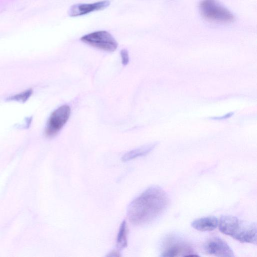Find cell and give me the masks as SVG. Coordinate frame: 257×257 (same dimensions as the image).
<instances>
[{"instance_id": "277c9868", "label": "cell", "mask_w": 257, "mask_h": 257, "mask_svg": "<svg viewBox=\"0 0 257 257\" xmlns=\"http://www.w3.org/2000/svg\"><path fill=\"white\" fill-rule=\"evenodd\" d=\"M80 40L84 43L97 49L107 51H114L118 44L113 37L105 31H98L81 37Z\"/></svg>"}, {"instance_id": "7c38bea8", "label": "cell", "mask_w": 257, "mask_h": 257, "mask_svg": "<svg viewBox=\"0 0 257 257\" xmlns=\"http://www.w3.org/2000/svg\"><path fill=\"white\" fill-rule=\"evenodd\" d=\"M32 93L31 90H27L19 94H16L9 98V99L18 101H25L31 96Z\"/></svg>"}, {"instance_id": "9c48e42d", "label": "cell", "mask_w": 257, "mask_h": 257, "mask_svg": "<svg viewBox=\"0 0 257 257\" xmlns=\"http://www.w3.org/2000/svg\"><path fill=\"white\" fill-rule=\"evenodd\" d=\"M218 220L214 216H208L193 220L191 225L195 229L201 231L214 230L218 226Z\"/></svg>"}, {"instance_id": "4fadbf2b", "label": "cell", "mask_w": 257, "mask_h": 257, "mask_svg": "<svg viewBox=\"0 0 257 257\" xmlns=\"http://www.w3.org/2000/svg\"><path fill=\"white\" fill-rule=\"evenodd\" d=\"M121 62L123 65H126L129 62V55L127 50L123 49L120 51Z\"/></svg>"}, {"instance_id": "3957f363", "label": "cell", "mask_w": 257, "mask_h": 257, "mask_svg": "<svg viewBox=\"0 0 257 257\" xmlns=\"http://www.w3.org/2000/svg\"><path fill=\"white\" fill-rule=\"evenodd\" d=\"M199 9L201 16L210 22L227 24L234 19L231 12L218 0H201Z\"/></svg>"}, {"instance_id": "52a82bcc", "label": "cell", "mask_w": 257, "mask_h": 257, "mask_svg": "<svg viewBox=\"0 0 257 257\" xmlns=\"http://www.w3.org/2000/svg\"><path fill=\"white\" fill-rule=\"evenodd\" d=\"M161 256L174 257L178 256H198L190 245L180 240H173L162 253Z\"/></svg>"}, {"instance_id": "8992f818", "label": "cell", "mask_w": 257, "mask_h": 257, "mask_svg": "<svg viewBox=\"0 0 257 257\" xmlns=\"http://www.w3.org/2000/svg\"><path fill=\"white\" fill-rule=\"evenodd\" d=\"M204 249L208 254L217 256H234V252L229 245L219 237L210 238L204 245Z\"/></svg>"}, {"instance_id": "6da1fadb", "label": "cell", "mask_w": 257, "mask_h": 257, "mask_svg": "<svg viewBox=\"0 0 257 257\" xmlns=\"http://www.w3.org/2000/svg\"><path fill=\"white\" fill-rule=\"evenodd\" d=\"M169 203V197L162 188L150 186L130 203L127 208V218L135 225L149 224L165 211Z\"/></svg>"}, {"instance_id": "8fae6325", "label": "cell", "mask_w": 257, "mask_h": 257, "mask_svg": "<svg viewBox=\"0 0 257 257\" xmlns=\"http://www.w3.org/2000/svg\"><path fill=\"white\" fill-rule=\"evenodd\" d=\"M126 222L123 220L119 227L116 238V246L118 249H122L127 246V228Z\"/></svg>"}, {"instance_id": "5bb4252c", "label": "cell", "mask_w": 257, "mask_h": 257, "mask_svg": "<svg viewBox=\"0 0 257 257\" xmlns=\"http://www.w3.org/2000/svg\"><path fill=\"white\" fill-rule=\"evenodd\" d=\"M234 112H229L226 114H224L222 115V116H217V117H210V118L212 119H217V120H220V119H226L230 117L233 114Z\"/></svg>"}, {"instance_id": "7a4b0ae2", "label": "cell", "mask_w": 257, "mask_h": 257, "mask_svg": "<svg viewBox=\"0 0 257 257\" xmlns=\"http://www.w3.org/2000/svg\"><path fill=\"white\" fill-rule=\"evenodd\" d=\"M218 225L220 231L224 234L241 242L256 244L257 229L255 222L224 215L221 216Z\"/></svg>"}, {"instance_id": "ba28073f", "label": "cell", "mask_w": 257, "mask_h": 257, "mask_svg": "<svg viewBox=\"0 0 257 257\" xmlns=\"http://www.w3.org/2000/svg\"><path fill=\"white\" fill-rule=\"evenodd\" d=\"M110 2L108 0L101 1L90 4H78L73 5L68 11L70 17H78L90 13L103 10L109 6Z\"/></svg>"}, {"instance_id": "30bf717a", "label": "cell", "mask_w": 257, "mask_h": 257, "mask_svg": "<svg viewBox=\"0 0 257 257\" xmlns=\"http://www.w3.org/2000/svg\"><path fill=\"white\" fill-rule=\"evenodd\" d=\"M156 145L157 143H154L131 150L122 157V161L127 162L138 157L144 156L152 151Z\"/></svg>"}, {"instance_id": "9a60e30c", "label": "cell", "mask_w": 257, "mask_h": 257, "mask_svg": "<svg viewBox=\"0 0 257 257\" xmlns=\"http://www.w3.org/2000/svg\"><path fill=\"white\" fill-rule=\"evenodd\" d=\"M108 255L111 256H119V254L117 251H112V252H110V253H109V255Z\"/></svg>"}, {"instance_id": "5b68a950", "label": "cell", "mask_w": 257, "mask_h": 257, "mask_svg": "<svg viewBox=\"0 0 257 257\" xmlns=\"http://www.w3.org/2000/svg\"><path fill=\"white\" fill-rule=\"evenodd\" d=\"M70 113L71 109L68 105H62L55 110L48 120L45 135L49 138L56 136L67 122Z\"/></svg>"}]
</instances>
